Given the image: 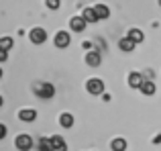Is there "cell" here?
Here are the masks:
<instances>
[{
    "mask_svg": "<svg viewBox=\"0 0 161 151\" xmlns=\"http://www.w3.org/2000/svg\"><path fill=\"white\" fill-rule=\"evenodd\" d=\"M86 90L90 92V94H102L104 92V82L102 80H98V78H92V80H88V84H86Z\"/></svg>",
    "mask_w": 161,
    "mask_h": 151,
    "instance_id": "cell-1",
    "label": "cell"
},
{
    "mask_svg": "<svg viewBox=\"0 0 161 151\" xmlns=\"http://www.w3.org/2000/svg\"><path fill=\"white\" fill-rule=\"evenodd\" d=\"M14 145H16V149L19 151H29L33 147V139L29 135H19L16 137V141H14Z\"/></svg>",
    "mask_w": 161,
    "mask_h": 151,
    "instance_id": "cell-2",
    "label": "cell"
},
{
    "mask_svg": "<svg viewBox=\"0 0 161 151\" xmlns=\"http://www.w3.org/2000/svg\"><path fill=\"white\" fill-rule=\"evenodd\" d=\"M35 92H37V96H41V98H51V96L55 94V88L51 86V84H39Z\"/></svg>",
    "mask_w": 161,
    "mask_h": 151,
    "instance_id": "cell-3",
    "label": "cell"
},
{
    "mask_svg": "<svg viewBox=\"0 0 161 151\" xmlns=\"http://www.w3.org/2000/svg\"><path fill=\"white\" fill-rule=\"evenodd\" d=\"M29 37H31V41H33V43H43V41L47 39V33H45L43 29H39V27H37V29H33V31L29 33Z\"/></svg>",
    "mask_w": 161,
    "mask_h": 151,
    "instance_id": "cell-4",
    "label": "cell"
},
{
    "mask_svg": "<svg viewBox=\"0 0 161 151\" xmlns=\"http://www.w3.org/2000/svg\"><path fill=\"white\" fill-rule=\"evenodd\" d=\"M100 61H102L100 51H88L86 53V64L88 65H100Z\"/></svg>",
    "mask_w": 161,
    "mask_h": 151,
    "instance_id": "cell-5",
    "label": "cell"
},
{
    "mask_svg": "<svg viewBox=\"0 0 161 151\" xmlns=\"http://www.w3.org/2000/svg\"><path fill=\"white\" fill-rule=\"evenodd\" d=\"M86 23L88 20L84 19V16H74V19L69 20V25H71V29H74L75 33H80V31H84V27H86Z\"/></svg>",
    "mask_w": 161,
    "mask_h": 151,
    "instance_id": "cell-6",
    "label": "cell"
},
{
    "mask_svg": "<svg viewBox=\"0 0 161 151\" xmlns=\"http://www.w3.org/2000/svg\"><path fill=\"white\" fill-rule=\"evenodd\" d=\"M51 151H67V145L61 137H51Z\"/></svg>",
    "mask_w": 161,
    "mask_h": 151,
    "instance_id": "cell-7",
    "label": "cell"
},
{
    "mask_svg": "<svg viewBox=\"0 0 161 151\" xmlns=\"http://www.w3.org/2000/svg\"><path fill=\"white\" fill-rule=\"evenodd\" d=\"M55 45H57V47H67V45H69V35H67L65 31H59L57 35H55Z\"/></svg>",
    "mask_w": 161,
    "mask_h": 151,
    "instance_id": "cell-8",
    "label": "cell"
},
{
    "mask_svg": "<svg viewBox=\"0 0 161 151\" xmlns=\"http://www.w3.org/2000/svg\"><path fill=\"white\" fill-rule=\"evenodd\" d=\"M118 47H120L122 51H133L135 49V41L130 39V37H122V39L118 41Z\"/></svg>",
    "mask_w": 161,
    "mask_h": 151,
    "instance_id": "cell-9",
    "label": "cell"
},
{
    "mask_svg": "<svg viewBox=\"0 0 161 151\" xmlns=\"http://www.w3.org/2000/svg\"><path fill=\"white\" fill-rule=\"evenodd\" d=\"M19 119L25 120V123H31V120L37 119V112H35V110H29V108H27V110H20V112H19Z\"/></svg>",
    "mask_w": 161,
    "mask_h": 151,
    "instance_id": "cell-10",
    "label": "cell"
},
{
    "mask_svg": "<svg viewBox=\"0 0 161 151\" xmlns=\"http://www.w3.org/2000/svg\"><path fill=\"white\" fill-rule=\"evenodd\" d=\"M82 16H84V19L88 20V23H96V20H100V19H98V14H96V10H94V8H84Z\"/></svg>",
    "mask_w": 161,
    "mask_h": 151,
    "instance_id": "cell-11",
    "label": "cell"
},
{
    "mask_svg": "<svg viewBox=\"0 0 161 151\" xmlns=\"http://www.w3.org/2000/svg\"><path fill=\"white\" fill-rule=\"evenodd\" d=\"M94 10H96V14H98V19H108V14H110L106 4H96Z\"/></svg>",
    "mask_w": 161,
    "mask_h": 151,
    "instance_id": "cell-12",
    "label": "cell"
},
{
    "mask_svg": "<svg viewBox=\"0 0 161 151\" xmlns=\"http://www.w3.org/2000/svg\"><path fill=\"white\" fill-rule=\"evenodd\" d=\"M139 90H141L143 94L151 96V94H155V84H153V82H143V84H141V88H139Z\"/></svg>",
    "mask_w": 161,
    "mask_h": 151,
    "instance_id": "cell-13",
    "label": "cell"
},
{
    "mask_svg": "<svg viewBox=\"0 0 161 151\" xmlns=\"http://www.w3.org/2000/svg\"><path fill=\"white\" fill-rule=\"evenodd\" d=\"M129 84H130L133 88H141V84H143L141 74H137V72H135V74H130V76H129Z\"/></svg>",
    "mask_w": 161,
    "mask_h": 151,
    "instance_id": "cell-14",
    "label": "cell"
},
{
    "mask_svg": "<svg viewBox=\"0 0 161 151\" xmlns=\"http://www.w3.org/2000/svg\"><path fill=\"white\" fill-rule=\"evenodd\" d=\"M129 37L135 41V43H141L143 39H145V35H143V31H139V29H130L129 31Z\"/></svg>",
    "mask_w": 161,
    "mask_h": 151,
    "instance_id": "cell-15",
    "label": "cell"
},
{
    "mask_svg": "<svg viewBox=\"0 0 161 151\" xmlns=\"http://www.w3.org/2000/svg\"><path fill=\"white\" fill-rule=\"evenodd\" d=\"M37 147H39V151H51V139H47V137H41L39 143H37Z\"/></svg>",
    "mask_w": 161,
    "mask_h": 151,
    "instance_id": "cell-16",
    "label": "cell"
},
{
    "mask_svg": "<svg viewBox=\"0 0 161 151\" xmlns=\"http://www.w3.org/2000/svg\"><path fill=\"white\" fill-rule=\"evenodd\" d=\"M59 123H61V127H71V125H74V116H71L69 112H63Z\"/></svg>",
    "mask_w": 161,
    "mask_h": 151,
    "instance_id": "cell-17",
    "label": "cell"
},
{
    "mask_svg": "<svg viewBox=\"0 0 161 151\" xmlns=\"http://www.w3.org/2000/svg\"><path fill=\"white\" fill-rule=\"evenodd\" d=\"M112 149L114 151H125L126 149V141L125 139H114L112 141Z\"/></svg>",
    "mask_w": 161,
    "mask_h": 151,
    "instance_id": "cell-18",
    "label": "cell"
},
{
    "mask_svg": "<svg viewBox=\"0 0 161 151\" xmlns=\"http://www.w3.org/2000/svg\"><path fill=\"white\" fill-rule=\"evenodd\" d=\"M10 47H12V39H10V37H0V49L8 51Z\"/></svg>",
    "mask_w": 161,
    "mask_h": 151,
    "instance_id": "cell-19",
    "label": "cell"
},
{
    "mask_svg": "<svg viewBox=\"0 0 161 151\" xmlns=\"http://www.w3.org/2000/svg\"><path fill=\"white\" fill-rule=\"evenodd\" d=\"M47 6L51 8V10H57L59 8V0H47Z\"/></svg>",
    "mask_w": 161,
    "mask_h": 151,
    "instance_id": "cell-20",
    "label": "cell"
},
{
    "mask_svg": "<svg viewBox=\"0 0 161 151\" xmlns=\"http://www.w3.org/2000/svg\"><path fill=\"white\" fill-rule=\"evenodd\" d=\"M4 137H6V127L0 125V139H4Z\"/></svg>",
    "mask_w": 161,
    "mask_h": 151,
    "instance_id": "cell-21",
    "label": "cell"
},
{
    "mask_svg": "<svg viewBox=\"0 0 161 151\" xmlns=\"http://www.w3.org/2000/svg\"><path fill=\"white\" fill-rule=\"evenodd\" d=\"M6 51H4V49H0V61H6Z\"/></svg>",
    "mask_w": 161,
    "mask_h": 151,
    "instance_id": "cell-22",
    "label": "cell"
},
{
    "mask_svg": "<svg viewBox=\"0 0 161 151\" xmlns=\"http://www.w3.org/2000/svg\"><path fill=\"white\" fill-rule=\"evenodd\" d=\"M0 106H2V96H0Z\"/></svg>",
    "mask_w": 161,
    "mask_h": 151,
    "instance_id": "cell-23",
    "label": "cell"
},
{
    "mask_svg": "<svg viewBox=\"0 0 161 151\" xmlns=\"http://www.w3.org/2000/svg\"><path fill=\"white\" fill-rule=\"evenodd\" d=\"M0 78H2V70H0Z\"/></svg>",
    "mask_w": 161,
    "mask_h": 151,
    "instance_id": "cell-24",
    "label": "cell"
},
{
    "mask_svg": "<svg viewBox=\"0 0 161 151\" xmlns=\"http://www.w3.org/2000/svg\"><path fill=\"white\" fill-rule=\"evenodd\" d=\"M159 6H161V0H159Z\"/></svg>",
    "mask_w": 161,
    "mask_h": 151,
    "instance_id": "cell-25",
    "label": "cell"
}]
</instances>
